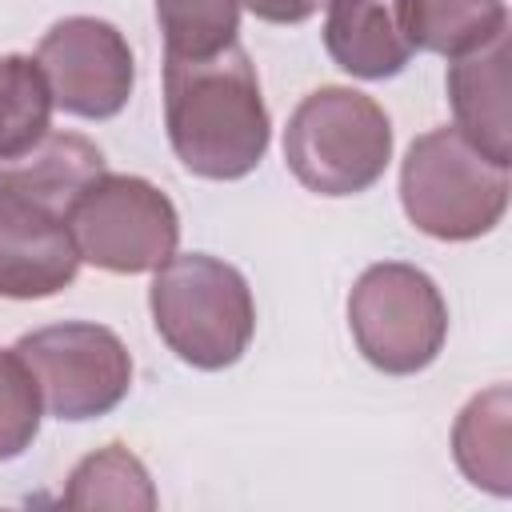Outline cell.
<instances>
[{
  "mask_svg": "<svg viewBox=\"0 0 512 512\" xmlns=\"http://www.w3.org/2000/svg\"><path fill=\"white\" fill-rule=\"evenodd\" d=\"M80 260L116 272H156L180 244L176 204L144 176L104 172L96 176L68 216Z\"/></svg>",
  "mask_w": 512,
  "mask_h": 512,
  "instance_id": "6",
  "label": "cell"
},
{
  "mask_svg": "<svg viewBox=\"0 0 512 512\" xmlns=\"http://www.w3.org/2000/svg\"><path fill=\"white\" fill-rule=\"evenodd\" d=\"M448 104L460 128L488 160L512 164V120H508V32L456 56L448 64Z\"/></svg>",
  "mask_w": 512,
  "mask_h": 512,
  "instance_id": "11",
  "label": "cell"
},
{
  "mask_svg": "<svg viewBox=\"0 0 512 512\" xmlns=\"http://www.w3.org/2000/svg\"><path fill=\"white\" fill-rule=\"evenodd\" d=\"M64 504L68 508H156V488L148 468L124 448V444H104L92 456H84L68 484H64Z\"/></svg>",
  "mask_w": 512,
  "mask_h": 512,
  "instance_id": "15",
  "label": "cell"
},
{
  "mask_svg": "<svg viewBox=\"0 0 512 512\" xmlns=\"http://www.w3.org/2000/svg\"><path fill=\"white\" fill-rule=\"evenodd\" d=\"M164 56H212L236 44L240 0H156Z\"/></svg>",
  "mask_w": 512,
  "mask_h": 512,
  "instance_id": "16",
  "label": "cell"
},
{
  "mask_svg": "<svg viewBox=\"0 0 512 512\" xmlns=\"http://www.w3.org/2000/svg\"><path fill=\"white\" fill-rule=\"evenodd\" d=\"M324 8V48L340 72L356 80H392L408 68L416 52L408 0H328Z\"/></svg>",
  "mask_w": 512,
  "mask_h": 512,
  "instance_id": "10",
  "label": "cell"
},
{
  "mask_svg": "<svg viewBox=\"0 0 512 512\" xmlns=\"http://www.w3.org/2000/svg\"><path fill=\"white\" fill-rule=\"evenodd\" d=\"M16 356L28 364L44 412L56 420L108 416L132 388V356L124 340L92 320H64L16 340Z\"/></svg>",
  "mask_w": 512,
  "mask_h": 512,
  "instance_id": "7",
  "label": "cell"
},
{
  "mask_svg": "<svg viewBox=\"0 0 512 512\" xmlns=\"http://www.w3.org/2000/svg\"><path fill=\"white\" fill-rule=\"evenodd\" d=\"M348 328L372 368L412 376L440 356L448 340V304L424 268L384 260L364 268L352 284Z\"/></svg>",
  "mask_w": 512,
  "mask_h": 512,
  "instance_id": "5",
  "label": "cell"
},
{
  "mask_svg": "<svg viewBox=\"0 0 512 512\" xmlns=\"http://www.w3.org/2000/svg\"><path fill=\"white\" fill-rule=\"evenodd\" d=\"M408 32L416 52L464 56L508 32L504 0H408Z\"/></svg>",
  "mask_w": 512,
  "mask_h": 512,
  "instance_id": "13",
  "label": "cell"
},
{
  "mask_svg": "<svg viewBox=\"0 0 512 512\" xmlns=\"http://www.w3.org/2000/svg\"><path fill=\"white\" fill-rule=\"evenodd\" d=\"M328 0H240V8H248L256 20L264 24H304L312 20Z\"/></svg>",
  "mask_w": 512,
  "mask_h": 512,
  "instance_id": "18",
  "label": "cell"
},
{
  "mask_svg": "<svg viewBox=\"0 0 512 512\" xmlns=\"http://www.w3.org/2000/svg\"><path fill=\"white\" fill-rule=\"evenodd\" d=\"M508 168L488 160L460 128L416 136L400 164L404 216L432 240H476L504 220Z\"/></svg>",
  "mask_w": 512,
  "mask_h": 512,
  "instance_id": "4",
  "label": "cell"
},
{
  "mask_svg": "<svg viewBox=\"0 0 512 512\" xmlns=\"http://www.w3.org/2000/svg\"><path fill=\"white\" fill-rule=\"evenodd\" d=\"M508 416H512V392H508V384H492L460 408L456 428H452V456H456L460 472L492 496L512 492Z\"/></svg>",
  "mask_w": 512,
  "mask_h": 512,
  "instance_id": "12",
  "label": "cell"
},
{
  "mask_svg": "<svg viewBox=\"0 0 512 512\" xmlns=\"http://www.w3.org/2000/svg\"><path fill=\"white\" fill-rule=\"evenodd\" d=\"M148 308L160 340L200 372L232 368L256 332V300L244 272L208 252L168 256L152 276Z\"/></svg>",
  "mask_w": 512,
  "mask_h": 512,
  "instance_id": "2",
  "label": "cell"
},
{
  "mask_svg": "<svg viewBox=\"0 0 512 512\" xmlns=\"http://www.w3.org/2000/svg\"><path fill=\"white\" fill-rule=\"evenodd\" d=\"M392 160L388 112L344 84L308 92L284 128V164L316 196L368 192Z\"/></svg>",
  "mask_w": 512,
  "mask_h": 512,
  "instance_id": "3",
  "label": "cell"
},
{
  "mask_svg": "<svg viewBox=\"0 0 512 512\" xmlns=\"http://www.w3.org/2000/svg\"><path fill=\"white\" fill-rule=\"evenodd\" d=\"M164 128L176 160L192 176H248L272 140L248 52L228 44L212 56H164Z\"/></svg>",
  "mask_w": 512,
  "mask_h": 512,
  "instance_id": "1",
  "label": "cell"
},
{
  "mask_svg": "<svg viewBox=\"0 0 512 512\" xmlns=\"http://www.w3.org/2000/svg\"><path fill=\"white\" fill-rule=\"evenodd\" d=\"M40 416L44 400L28 364L16 356V348H0V460H16L32 448Z\"/></svg>",
  "mask_w": 512,
  "mask_h": 512,
  "instance_id": "17",
  "label": "cell"
},
{
  "mask_svg": "<svg viewBox=\"0 0 512 512\" xmlns=\"http://www.w3.org/2000/svg\"><path fill=\"white\" fill-rule=\"evenodd\" d=\"M68 212L40 200L0 168V296L44 300L80 272Z\"/></svg>",
  "mask_w": 512,
  "mask_h": 512,
  "instance_id": "9",
  "label": "cell"
},
{
  "mask_svg": "<svg viewBox=\"0 0 512 512\" xmlns=\"http://www.w3.org/2000/svg\"><path fill=\"white\" fill-rule=\"evenodd\" d=\"M36 64L52 88L56 108L80 120H108L124 112L136 88V60L124 32L96 16L56 20L40 36Z\"/></svg>",
  "mask_w": 512,
  "mask_h": 512,
  "instance_id": "8",
  "label": "cell"
},
{
  "mask_svg": "<svg viewBox=\"0 0 512 512\" xmlns=\"http://www.w3.org/2000/svg\"><path fill=\"white\" fill-rule=\"evenodd\" d=\"M52 88L36 56H0V164L32 152L52 124Z\"/></svg>",
  "mask_w": 512,
  "mask_h": 512,
  "instance_id": "14",
  "label": "cell"
}]
</instances>
